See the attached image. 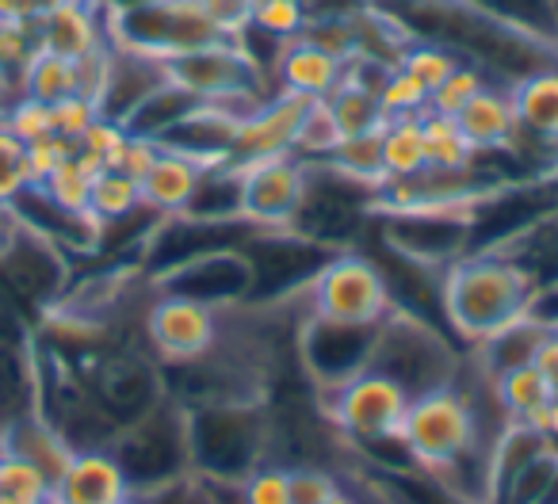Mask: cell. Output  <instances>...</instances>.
<instances>
[{
  "instance_id": "cell-32",
  "label": "cell",
  "mask_w": 558,
  "mask_h": 504,
  "mask_svg": "<svg viewBox=\"0 0 558 504\" xmlns=\"http://www.w3.org/2000/svg\"><path fill=\"white\" fill-rule=\"evenodd\" d=\"M0 123L9 126L12 134H16L24 146H32V142H43L54 134V119H50V108L39 100H27V96H20V100H12L9 108L0 111Z\"/></svg>"
},
{
  "instance_id": "cell-9",
  "label": "cell",
  "mask_w": 558,
  "mask_h": 504,
  "mask_svg": "<svg viewBox=\"0 0 558 504\" xmlns=\"http://www.w3.org/2000/svg\"><path fill=\"white\" fill-rule=\"evenodd\" d=\"M314 100H303L295 93H279L268 96L264 103H256L245 119H238V131H233V146L226 164L233 169H245L256 161H276V157H291L299 142V126L306 119V108Z\"/></svg>"
},
{
  "instance_id": "cell-26",
  "label": "cell",
  "mask_w": 558,
  "mask_h": 504,
  "mask_svg": "<svg viewBox=\"0 0 558 504\" xmlns=\"http://www.w3.org/2000/svg\"><path fill=\"white\" fill-rule=\"evenodd\" d=\"M459 62H463V58H459L456 50L440 47V42H410V47L402 50V58H398V65H402L410 77H417L428 93L440 88L444 81L459 70Z\"/></svg>"
},
{
  "instance_id": "cell-31",
  "label": "cell",
  "mask_w": 558,
  "mask_h": 504,
  "mask_svg": "<svg viewBox=\"0 0 558 504\" xmlns=\"http://www.w3.org/2000/svg\"><path fill=\"white\" fill-rule=\"evenodd\" d=\"M27 146L0 123V210H9L32 180H27Z\"/></svg>"
},
{
  "instance_id": "cell-34",
  "label": "cell",
  "mask_w": 558,
  "mask_h": 504,
  "mask_svg": "<svg viewBox=\"0 0 558 504\" xmlns=\"http://www.w3.org/2000/svg\"><path fill=\"white\" fill-rule=\"evenodd\" d=\"M126 126L123 123H116V119H96L93 126H88L85 134H81V142H77V149H85V153H93V157H100L104 161V169H116L119 164V153H123V146H126Z\"/></svg>"
},
{
  "instance_id": "cell-10",
  "label": "cell",
  "mask_w": 558,
  "mask_h": 504,
  "mask_svg": "<svg viewBox=\"0 0 558 504\" xmlns=\"http://www.w3.org/2000/svg\"><path fill=\"white\" fill-rule=\"evenodd\" d=\"M134 496L131 478L111 455V447L100 451H73L65 470L50 485L47 504H119Z\"/></svg>"
},
{
  "instance_id": "cell-4",
  "label": "cell",
  "mask_w": 558,
  "mask_h": 504,
  "mask_svg": "<svg viewBox=\"0 0 558 504\" xmlns=\"http://www.w3.org/2000/svg\"><path fill=\"white\" fill-rule=\"evenodd\" d=\"M108 42L116 50L172 62L192 50L215 47L222 35L203 12V0H138L108 12Z\"/></svg>"
},
{
  "instance_id": "cell-1",
  "label": "cell",
  "mask_w": 558,
  "mask_h": 504,
  "mask_svg": "<svg viewBox=\"0 0 558 504\" xmlns=\"http://www.w3.org/2000/svg\"><path fill=\"white\" fill-rule=\"evenodd\" d=\"M539 287L524 265L505 253H474L459 257L440 275V310L444 321L456 329L459 341H489L501 329L527 318L532 291Z\"/></svg>"
},
{
  "instance_id": "cell-22",
  "label": "cell",
  "mask_w": 558,
  "mask_h": 504,
  "mask_svg": "<svg viewBox=\"0 0 558 504\" xmlns=\"http://www.w3.org/2000/svg\"><path fill=\"white\" fill-rule=\"evenodd\" d=\"M77 88H81V77H77V62H73V58L39 50L35 62L27 65V77H24L27 100H39V103H47V108H54L58 100L77 96Z\"/></svg>"
},
{
  "instance_id": "cell-20",
  "label": "cell",
  "mask_w": 558,
  "mask_h": 504,
  "mask_svg": "<svg viewBox=\"0 0 558 504\" xmlns=\"http://www.w3.org/2000/svg\"><path fill=\"white\" fill-rule=\"evenodd\" d=\"M326 108H329V115H333L341 138H352V134L375 131V126L387 123V115H383V108H379V93H372V88H364L360 81H352L349 73H344L341 88L326 100Z\"/></svg>"
},
{
  "instance_id": "cell-38",
  "label": "cell",
  "mask_w": 558,
  "mask_h": 504,
  "mask_svg": "<svg viewBox=\"0 0 558 504\" xmlns=\"http://www.w3.org/2000/svg\"><path fill=\"white\" fill-rule=\"evenodd\" d=\"M157 153H161V142L154 138H142V134H126V146L123 153H119V172H126L131 180H142L149 169H154Z\"/></svg>"
},
{
  "instance_id": "cell-40",
  "label": "cell",
  "mask_w": 558,
  "mask_h": 504,
  "mask_svg": "<svg viewBox=\"0 0 558 504\" xmlns=\"http://www.w3.org/2000/svg\"><path fill=\"white\" fill-rule=\"evenodd\" d=\"M39 4L35 0H0V24H35Z\"/></svg>"
},
{
  "instance_id": "cell-36",
  "label": "cell",
  "mask_w": 558,
  "mask_h": 504,
  "mask_svg": "<svg viewBox=\"0 0 558 504\" xmlns=\"http://www.w3.org/2000/svg\"><path fill=\"white\" fill-rule=\"evenodd\" d=\"M73 153H77V142L58 138V134H50V138H43V142H32V146H27V157H24L27 180H32V184H43V180H47L62 161H70Z\"/></svg>"
},
{
  "instance_id": "cell-11",
  "label": "cell",
  "mask_w": 558,
  "mask_h": 504,
  "mask_svg": "<svg viewBox=\"0 0 558 504\" xmlns=\"http://www.w3.org/2000/svg\"><path fill=\"white\" fill-rule=\"evenodd\" d=\"M35 35L43 50L81 62L93 50L108 47V12L96 0H70L62 9L43 12L35 20Z\"/></svg>"
},
{
  "instance_id": "cell-13",
  "label": "cell",
  "mask_w": 558,
  "mask_h": 504,
  "mask_svg": "<svg viewBox=\"0 0 558 504\" xmlns=\"http://www.w3.org/2000/svg\"><path fill=\"white\" fill-rule=\"evenodd\" d=\"M463 138L474 153H512L520 146L517 111L509 100V85H486L478 96H471L463 111L456 115Z\"/></svg>"
},
{
  "instance_id": "cell-2",
  "label": "cell",
  "mask_w": 558,
  "mask_h": 504,
  "mask_svg": "<svg viewBox=\"0 0 558 504\" xmlns=\"http://www.w3.org/2000/svg\"><path fill=\"white\" fill-rule=\"evenodd\" d=\"M497 435L501 432H489L482 420L478 397L466 394L459 382H444L410 397V409L398 428V447L405 463L440 481L456 466L471 463V455L489 458Z\"/></svg>"
},
{
  "instance_id": "cell-25",
  "label": "cell",
  "mask_w": 558,
  "mask_h": 504,
  "mask_svg": "<svg viewBox=\"0 0 558 504\" xmlns=\"http://www.w3.org/2000/svg\"><path fill=\"white\" fill-rule=\"evenodd\" d=\"M306 24H311V4L306 0H256L248 27H256V32L276 42H291L306 32Z\"/></svg>"
},
{
  "instance_id": "cell-21",
  "label": "cell",
  "mask_w": 558,
  "mask_h": 504,
  "mask_svg": "<svg viewBox=\"0 0 558 504\" xmlns=\"http://www.w3.org/2000/svg\"><path fill=\"white\" fill-rule=\"evenodd\" d=\"M494 394H497V405L505 409V417L520 425V420H527L532 413H539L543 405L555 397V390L535 371V364H520L494 382Z\"/></svg>"
},
{
  "instance_id": "cell-23",
  "label": "cell",
  "mask_w": 558,
  "mask_h": 504,
  "mask_svg": "<svg viewBox=\"0 0 558 504\" xmlns=\"http://www.w3.org/2000/svg\"><path fill=\"white\" fill-rule=\"evenodd\" d=\"M134 210H142V187L138 180H131L119 169H104L93 180V195H88V214L100 225L119 222V218H131Z\"/></svg>"
},
{
  "instance_id": "cell-17",
  "label": "cell",
  "mask_w": 558,
  "mask_h": 504,
  "mask_svg": "<svg viewBox=\"0 0 558 504\" xmlns=\"http://www.w3.org/2000/svg\"><path fill=\"white\" fill-rule=\"evenodd\" d=\"M383 172H387V180H413L428 172L421 115L387 119V126H383Z\"/></svg>"
},
{
  "instance_id": "cell-6",
  "label": "cell",
  "mask_w": 558,
  "mask_h": 504,
  "mask_svg": "<svg viewBox=\"0 0 558 504\" xmlns=\"http://www.w3.org/2000/svg\"><path fill=\"white\" fill-rule=\"evenodd\" d=\"M322 394H326L322 413L352 443H395L413 397L402 382L375 367H364L337 386H322Z\"/></svg>"
},
{
  "instance_id": "cell-30",
  "label": "cell",
  "mask_w": 558,
  "mask_h": 504,
  "mask_svg": "<svg viewBox=\"0 0 558 504\" xmlns=\"http://www.w3.org/2000/svg\"><path fill=\"white\" fill-rule=\"evenodd\" d=\"M337 146H341V131H337L326 100H314L311 108H306L303 126H299L295 157H322V161H329V153H333Z\"/></svg>"
},
{
  "instance_id": "cell-43",
  "label": "cell",
  "mask_w": 558,
  "mask_h": 504,
  "mask_svg": "<svg viewBox=\"0 0 558 504\" xmlns=\"http://www.w3.org/2000/svg\"><path fill=\"white\" fill-rule=\"evenodd\" d=\"M119 504H149V501H146V496L134 493V496H126V501H119Z\"/></svg>"
},
{
  "instance_id": "cell-44",
  "label": "cell",
  "mask_w": 558,
  "mask_h": 504,
  "mask_svg": "<svg viewBox=\"0 0 558 504\" xmlns=\"http://www.w3.org/2000/svg\"><path fill=\"white\" fill-rule=\"evenodd\" d=\"M0 504H12V501H4V496H0Z\"/></svg>"
},
{
  "instance_id": "cell-19",
  "label": "cell",
  "mask_w": 558,
  "mask_h": 504,
  "mask_svg": "<svg viewBox=\"0 0 558 504\" xmlns=\"http://www.w3.org/2000/svg\"><path fill=\"white\" fill-rule=\"evenodd\" d=\"M100 172H104L100 157L77 149V153H73L70 161L58 164L39 187L58 202V207L70 210V214H88V195H93V180L100 176Z\"/></svg>"
},
{
  "instance_id": "cell-41",
  "label": "cell",
  "mask_w": 558,
  "mask_h": 504,
  "mask_svg": "<svg viewBox=\"0 0 558 504\" xmlns=\"http://www.w3.org/2000/svg\"><path fill=\"white\" fill-rule=\"evenodd\" d=\"M322 504H360V496L352 493L349 485H341V489H337L333 496H329V501H322Z\"/></svg>"
},
{
  "instance_id": "cell-8",
  "label": "cell",
  "mask_w": 558,
  "mask_h": 504,
  "mask_svg": "<svg viewBox=\"0 0 558 504\" xmlns=\"http://www.w3.org/2000/svg\"><path fill=\"white\" fill-rule=\"evenodd\" d=\"M222 318L215 306L180 295H157L146 306V341L157 359L180 367L210 356L218 348Z\"/></svg>"
},
{
  "instance_id": "cell-29",
  "label": "cell",
  "mask_w": 558,
  "mask_h": 504,
  "mask_svg": "<svg viewBox=\"0 0 558 504\" xmlns=\"http://www.w3.org/2000/svg\"><path fill=\"white\" fill-rule=\"evenodd\" d=\"M379 108H383V115H387V119L421 115V111L428 108V88L421 85L417 77H410L402 65H395V70L387 73V81H383V88H379Z\"/></svg>"
},
{
  "instance_id": "cell-39",
  "label": "cell",
  "mask_w": 558,
  "mask_h": 504,
  "mask_svg": "<svg viewBox=\"0 0 558 504\" xmlns=\"http://www.w3.org/2000/svg\"><path fill=\"white\" fill-rule=\"evenodd\" d=\"M532 364H535V371L550 382V390L558 394V329H543L539 344H535Z\"/></svg>"
},
{
  "instance_id": "cell-7",
  "label": "cell",
  "mask_w": 558,
  "mask_h": 504,
  "mask_svg": "<svg viewBox=\"0 0 558 504\" xmlns=\"http://www.w3.org/2000/svg\"><path fill=\"white\" fill-rule=\"evenodd\" d=\"M241 172V222L256 233H288L311 192V161L276 157L245 164Z\"/></svg>"
},
{
  "instance_id": "cell-37",
  "label": "cell",
  "mask_w": 558,
  "mask_h": 504,
  "mask_svg": "<svg viewBox=\"0 0 558 504\" xmlns=\"http://www.w3.org/2000/svg\"><path fill=\"white\" fill-rule=\"evenodd\" d=\"M253 9L256 0H203V12H207V20L222 39L245 35L248 24H253Z\"/></svg>"
},
{
  "instance_id": "cell-5",
  "label": "cell",
  "mask_w": 558,
  "mask_h": 504,
  "mask_svg": "<svg viewBox=\"0 0 558 504\" xmlns=\"http://www.w3.org/2000/svg\"><path fill=\"white\" fill-rule=\"evenodd\" d=\"M111 455L119 458L138 496L172 485V481L184 478V470H192L187 413L177 409L172 402H161L134 425L119 428L116 440H111Z\"/></svg>"
},
{
  "instance_id": "cell-14",
  "label": "cell",
  "mask_w": 558,
  "mask_h": 504,
  "mask_svg": "<svg viewBox=\"0 0 558 504\" xmlns=\"http://www.w3.org/2000/svg\"><path fill=\"white\" fill-rule=\"evenodd\" d=\"M203 172H207V169H203V164L195 161V157L180 153V149L161 146V153H157L154 169H149L146 176L138 180V187H142V207L154 210L157 218H177V214H184V210L192 207L195 187H199Z\"/></svg>"
},
{
  "instance_id": "cell-42",
  "label": "cell",
  "mask_w": 558,
  "mask_h": 504,
  "mask_svg": "<svg viewBox=\"0 0 558 504\" xmlns=\"http://www.w3.org/2000/svg\"><path fill=\"white\" fill-rule=\"evenodd\" d=\"M39 4V16L43 12H54V9H62V4H70V0H35Z\"/></svg>"
},
{
  "instance_id": "cell-12",
  "label": "cell",
  "mask_w": 558,
  "mask_h": 504,
  "mask_svg": "<svg viewBox=\"0 0 558 504\" xmlns=\"http://www.w3.org/2000/svg\"><path fill=\"white\" fill-rule=\"evenodd\" d=\"M276 85L279 93H295L303 100H329V96L341 88L344 73H349V62H341L329 50L314 47L311 39H291L283 42L276 58Z\"/></svg>"
},
{
  "instance_id": "cell-33",
  "label": "cell",
  "mask_w": 558,
  "mask_h": 504,
  "mask_svg": "<svg viewBox=\"0 0 558 504\" xmlns=\"http://www.w3.org/2000/svg\"><path fill=\"white\" fill-rule=\"evenodd\" d=\"M288 470H291V504H322L344 485L333 470L314 466V463H299V466H288Z\"/></svg>"
},
{
  "instance_id": "cell-27",
  "label": "cell",
  "mask_w": 558,
  "mask_h": 504,
  "mask_svg": "<svg viewBox=\"0 0 558 504\" xmlns=\"http://www.w3.org/2000/svg\"><path fill=\"white\" fill-rule=\"evenodd\" d=\"M486 85H489V81H486V70H482V65L459 62V70L451 73V77L444 81L440 88H433V93H428V108L425 111H436V115H451V119H456L459 111L471 103V96H478Z\"/></svg>"
},
{
  "instance_id": "cell-24",
  "label": "cell",
  "mask_w": 558,
  "mask_h": 504,
  "mask_svg": "<svg viewBox=\"0 0 558 504\" xmlns=\"http://www.w3.org/2000/svg\"><path fill=\"white\" fill-rule=\"evenodd\" d=\"M0 496L12 504H47L50 501V478L32 466L27 458L0 451Z\"/></svg>"
},
{
  "instance_id": "cell-16",
  "label": "cell",
  "mask_w": 558,
  "mask_h": 504,
  "mask_svg": "<svg viewBox=\"0 0 558 504\" xmlns=\"http://www.w3.org/2000/svg\"><path fill=\"white\" fill-rule=\"evenodd\" d=\"M383 126L352 134V138H341V146H337L326 161L329 172H337L341 180H352V184H360V187H375V192H379V187L387 184V172H383Z\"/></svg>"
},
{
  "instance_id": "cell-15",
  "label": "cell",
  "mask_w": 558,
  "mask_h": 504,
  "mask_svg": "<svg viewBox=\"0 0 558 504\" xmlns=\"http://www.w3.org/2000/svg\"><path fill=\"white\" fill-rule=\"evenodd\" d=\"M509 100L512 111H517L520 138L558 149V62L512 81Z\"/></svg>"
},
{
  "instance_id": "cell-18",
  "label": "cell",
  "mask_w": 558,
  "mask_h": 504,
  "mask_svg": "<svg viewBox=\"0 0 558 504\" xmlns=\"http://www.w3.org/2000/svg\"><path fill=\"white\" fill-rule=\"evenodd\" d=\"M421 131H425V153L433 172H471L478 164V153L463 138L459 123L451 115L421 111Z\"/></svg>"
},
{
  "instance_id": "cell-35",
  "label": "cell",
  "mask_w": 558,
  "mask_h": 504,
  "mask_svg": "<svg viewBox=\"0 0 558 504\" xmlns=\"http://www.w3.org/2000/svg\"><path fill=\"white\" fill-rule=\"evenodd\" d=\"M50 119H54L58 138L81 142V134L100 119V108H96L88 96H70V100H58L54 108H50Z\"/></svg>"
},
{
  "instance_id": "cell-3",
  "label": "cell",
  "mask_w": 558,
  "mask_h": 504,
  "mask_svg": "<svg viewBox=\"0 0 558 504\" xmlns=\"http://www.w3.org/2000/svg\"><path fill=\"white\" fill-rule=\"evenodd\" d=\"M306 303H311V321L341 329H379L395 310L379 260L352 248L322 260V268L306 283Z\"/></svg>"
},
{
  "instance_id": "cell-28",
  "label": "cell",
  "mask_w": 558,
  "mask_h": 504,
  "mask_svg": "<svg viewBox=\"0 0 558 504\" xmlns=\"http://www.w3.org/2000/svg\"><path fill=\"white\" fill-rule=\"evenodd\" d=\"M233 489L241 504H291V470L279 463H260Z\"/></svg>"
}]
</instances>
